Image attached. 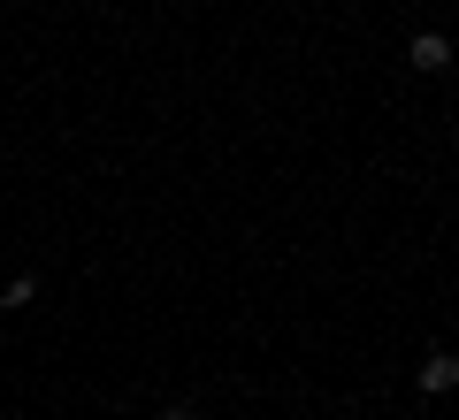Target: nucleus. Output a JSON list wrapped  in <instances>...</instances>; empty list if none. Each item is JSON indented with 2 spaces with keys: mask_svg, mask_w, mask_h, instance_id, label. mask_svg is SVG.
I'll list each match as a JSON object with an SVG mask.
<instances>
[{
  "mask_svg": "<svg viewBox=\"0 0 459 420\" xmlns=\"http://www.w3.org/2000/svg\"><path fill=\"white\" fill-rule=\"evenodd\" d=\"M413 390L421 398H444V390H459V352H429L421 374H413Z\"/></svg>",
  "mask_w": 459,
  "mask_h": 420,
  "instance_id": "f257e3e1",
  "label": "nucleus"
},
{
  "mask_svg": "<svg viewBox=\"0 0 459 420\" xmlns=\"http://www.w3.org/2000/svg\"><path fill=\"white\" fill-rule=\"evenodd\" d=\"M413 69H421V77L452 69V39H444V31H413Z\"/></svg>",
  "mask_w": 459,
  "mask_h": 420,
  "instance_id": "f03ea898",
  "label": "nucleus"
},
{
  "mask_svg": "<svg viewBox=\"0 0 459 420\" xmlns=\"http://www.w3.org/2000/svg\"><path fill=\"white\" fill-rule=\"evenodd\" d=\"M39 298V275H16V283H8V291H0V313H16V306H31Z\"/></svg>",
  "mask_w": 459,
  "mask_h": 420,
  "instance_id": "7ed1b4c3",
  "label": "nucleus"
},
{
  "mask_svg": "<svg viewBox=\"0 0 459 420\" xmlns=\"http://www.w3.org/2000/svg\"><path fill=\"white\" fill-rule=\"evenodd\" d=\"M161 420H199V413H192V405H161Z\"/></svg>",
  "mask_w": 459,
  "mask_h": 420,
  "instance_id": "20e7f679",
  "label": "nucleus"
},
{
  "mask_svg": "<svg viewBox=\"0 0 459 420\" xmlns=\"http://www.w3.org/2000/svg\"><path fill=\"white\" fill-rule=\"evenodd\" d=\"M452 146H459V123H452Z\"/></svg>",
  "mask_w": 459,
  "mask_h": 420,
  "instance_id": "39448f33",
  "label": "nucleus"
}]
</instances>
